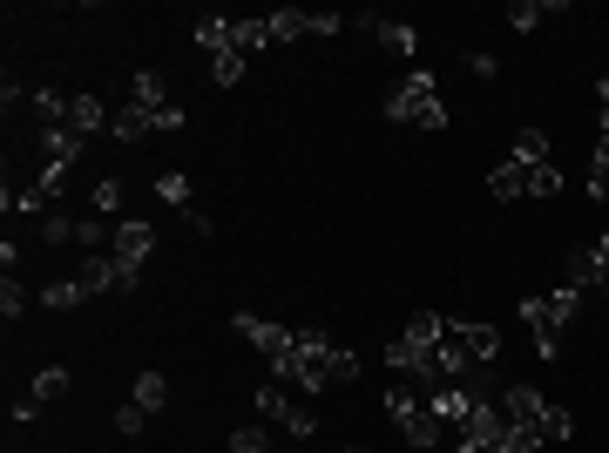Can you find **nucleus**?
Here are the masks:
<instances>
[{"label":"nucleus","instance_id":"9d476101","mask_svg":"<svg viewBox=\"0 0 609 453\" xmlns=\"http://www.w3.org/2000/svg\"><path fill=\"white\" fill-rule=\"evenodd\" d=\"M230 332H237V338H251L257 352H265V358H272V366H278V358L292 352V338H298V332H285V325H272V318H257V312H237V318H230Z\"/></svg>","mask_w":609,"mask_h":453},{"label":"nucleus","instance_id":"7ed1b4c3","mask_svg":"<svg viewBox=\"0 0 609 453\" xmlns=\"http://www.w3.org/2000/svg\"><path fill=\"white\" fill-rule=\"evenodd\" d=\"M441 332H448V318H441V312H413V318H406V332L386 345L393 373H406L420 393H441V386H454V380H448V366H441Z\"/></svg>","mask_w":609,"mask_h":453},{"label":"nucleus","instance_id":"aec40b11","mask_svg":"<svg viewBox=\"0 0 609 453\" xmlns=\"http://www.w3.org/2000/svg\"><path fill=\"white\" fill-rule=\"evenodd\" d=\"M589 197L609 204V116H602V142H596V163H589Z\"/></svg>","mask_w":609,"mask_h":453},{"label":"nucleus","instance_id":"b1692460","mask_svg":"<svg viewBox=\"0 0 609 453\" xmlns=\"http://www.w3.org/2000/svg\"><path fill=\"white\" fill-rule=\"evenodd\" d=\"M230 453H272L265 426H237V433H230Z\"/></svg>","mask_w":609,"mask_h":453},{"label":"nucleus","instance_id":"c85d7f7f","mask_svg":"<svg viewBox=\"0 0 609 453\" xmlns=\"http://www.w3.org/2000/svg\"><path fill=\"white\" fill-rule=\"evenodd\" d=\"M596 102H602V116H609V75H596Z\"/></svg>","mask_w":609,"mask_h":453},{"label":"nucleus","instance_id":"dca6fc26","mask_svg":"<svg viewBox=\"0 0 609 453\" xmlns=\"http://www.w3.org/2000/svg\"><path fill=\"white\" fill-rule=\"evenodd\" d=\"M265 35H272V48H278V41H305V35H312V14L278 8V14H265Z\"/></svg>","mask_w":609,"mask_h":453},{"label":"nucleus","instance_id":"5701e85b","mask_svg":"<svg viewBox=\"0 0 609 453\" xmlns=\"http://www.w3.org/2000/svg\"><path fill=\"white\" fill-rule=\"evenodd\" d=\"M68 393V366H41L35 373V400H61Z\"/></svg>","mask_w":609,"mask_h":453},{"label":"nucleus","instance_id":"6e6552de","mask_svg":"<svg viewBox=\"0 0 609 453\" xmlns=\"http://www.w3.org/2000/svg\"><path fill=\"white\" fill-rule=\"evenodd\" d=\"M149 250H156V230H149V224H122V230H116V250H109V257H116V292H136Z\"/></svg>","mask_w":609,"mask_h":453},{"label":"nucleus","instance_id":"a878e982","mask_svg":"<svg viewBox=\"0 0 609 453\" xmlns=\"http://www.w3.org/2000/svg\"><path fill=\"white\" fill-rule=\"evenodd\" d=\"M0 312H8V318H21V312H28V292H21L14 278H8V285H0Z\"/></svg>","mask_w":609,"mask_h":453},{"label":"nucleus","instance_id":"1a4fd4ad","mask_svg":"<svg viewBox=\"0 0 609 453\" xmlns=\"http://www.w3.org/2000/svg\"><path fill=\"white\" fill-rule=\"evenodd\" d=\"M129 102H136L156 129H184V102H169V96H163V81H156L149 68H143V75H129Z\"/></svg>","mask_w":609,"mask_h":453},{"label":"nucleus","instance_id":"4be33fe9","mask_svg":"<svg viewBox=\"0 0 609 453\" xmlns=\"http://www.w3.org/2000/svg\"><path fill=\"white\" fill-rule=\"evenodd\" d=\"M89 292H81V278H55L48 292H41V305H55V312H68V305H81Z\"/></svg>","mask_w":609,"mask_h":453},{"label":"nucleus","instance_id":"20e7f679","mask_svg":"<svg viewBox=\"0 0 609 453\" xmlns=\"http://www.w3.org/2000/svg\"><path fill=\"white\" fill-rule=\"evenodd\" d=\"M501 413H508V426H514V453H536V446H556V440L576 433V420H569L556 400H542L536 386H508V393H501Z\"/></svg>","mask_w":609,"mask_h":453},{"label":"nucleus","instance_id":"f8f14e48","mask_svg":"<svg viewBox=\"0 0 609 453\" xmlns=\"http://www.w3.org/2000/svg\"><path fill=\"white\" fill-rule=\"evenodd\" d=\"M230 41H237V21H224V14H204V21H197V48H204L210 61H217V55H237ZM237 61H244V55H237Z\"/></svg>","mask_w":609,"mask_h":453},{"label":"nucleus","instance_id":"cd10ccee","mask_svg":"<svg viewBox=\"0 0 609 453\" xmlns=\"http://www.w3.org/2000/svg\"><path fill=\"white\" fill-rule=\"evenodd\" d=\"M143 426H149V413H143V406H122V413H116V433H122V440H129V433H143Z\"/></svg>","mask_w":609,"mask_h":453},{"label":"nucleus","instance_id":"6ab92c4d","mask_svg":"<svg viewBox=\"0 0 609 453\" xmlns=\"http://www.w3.org/2000/svg\"><path fill=\"white\" fill-rule=\"evenodd\" d=\"M68 102H75V96H55V88H41V96H28V109H35L48 129H68Z\"/></svg>","mask_w":609,"mask_h":453},{"label":"nucleus","instance_id":"393cba45","mask_svg":"<svg viewBox=\"0 0 609 453\" xmlns=\"http://www.w3.org/2000/svg\"><path fill=\"white\" fill-rule=\"evenodd\" d=\"M122 210V184H96V217H116Z\"/></svg>","mask_w":609,"mask_h":453},{"label":"nucleus","instance_id":"412c9836","mask_svg":"<svg viewBox=\"0 0 609 453\" xmlns=\"http://www.w3.org/2000/svg\"><path fill=\"white\" fill-rule=\"evenodd\" d=\"M156 197H163L169 210H190V176H177V169H169V176H156Z\"/></svg>","mask_w":609,"mask_h":453},{"label":"nucleus","instance_id":"2eb2a0df","mask_svg":"<svg viewBox=\"0 0 609 453\" xmlns=\"http://www.w3.org/2000/svg\"><path fill=\"white\" fill-rule=\"evenodd\" d=\"M75 278H81V292H116V257H102V250H89V257H81V270H75Z\"/></svg>","mask_w":609,"mask_h":453},{"label":"nucleus","instance_id":"ddd939ff","mask_svg":"<svg viewBox=\"0 0 609 453\" xmlns=\"http://www.w3.org/2000/svg\"><path fill=\"white\" fill-rule=\"evenodd\" d=\"M360 28H366L380 48H393V55H413V48H420V35H413L406 21H380V14H360Z\"/></svg>","mask_w":609,"mask_h":453},{"label":"nucleus","instance_id":"f3484780","mask_svg":"<svg viewBox=\"0 0 609 453\" xmlns=\"http://www.w3.org/2000/svg\"><path fill=\"white\" fill-rule=\"evenodd\" d=\"M549 14H562V8H549V0H514V8H508V28H514V35H536Z\"/></svg>","mask_w":609,"mask_h":453},{"label":"nucleus","instance_id":"a211bd4d","mask_svg":"<svg viewBox=\"0 0 609 453\" xmlns=\"http://www.w3.org/2000/svg\"><path fill=\"white\" fill-rule=\"evenodd\" d=\"M129 406L163 413V406H169V380H163V373H143V380H136V393H129Z\"/></svg>","mask_w":609,"mask_h":453},{"label":"nucleus","instance_id":"9b49d317","mask_svg":"<svg viewBox=\"0 0 609 453\" xmlns=\"http://www.w3.org/2000/svg\"><path fill=\"white\" fill-rule=\"evenodd\" d=\"M257 413L278 420V426H285V433H298V440H305V433H318V420H312L298 400H285V386H278V380H272V386H257Z\"/></svg>","mask_w":609,"mask_h":453},{"label":"nucleus","instance_id":"f257e3e1","mask_svg":"<svg viewBox=\"0 0 609 453\" xmlns=\"http://www.w3.org/2000/svg\"><path fill=\"white\" fill-rule=\"evenodd\" d=\"M278 386H292V393H325V386H345V380H360V358L345 352V345H332L325 332H298L292 338V352L278 358Z\"/></svg>","mask_w":609,"mask_h":453},{"label":"nucleus","instance_id":"f03ea898","mask_svg":"<svg viewBox=\"0 0 609 453\" xmlns=\"http://www.w3.org/2000/svg\"><path fill=\"white\" fill-rule=\"evenodd\" d=\"M488 184H494L501 204H514V197H556V190H562V169H556V156H549V136H542V129H521V136H514V156L488 176Z\"/></svg>","mask_w":609,"mask_h":453},{"label":"nucleus","instance_id":"bb28decb","mask_svg":"<svg viewBox=\"0 0 609 453\" xmlns=\"http://www.w3.org/2000/svg\"><path fill=\"white\" fill-rule=\"evenodd\" d=\"M210 75L230 88V81H244V61H237V55H217V61H210Z\"/></svg>","mask_w":609,"mask_h":453},{"label":"nucleus","instance_id":"4468645a","mask_svg":"<svg viewBox=\"0 0 609 453\" xmlns=\"http://www.w3.org/2000/svg\"><path fill=\"white\" fill-rule=\"evenodd\" d=\"M96 129H109L102 96H75V102H68V136H96Z\"/></svg>","mask_w":609,"mask_h":453},{"label":"nucleus","instance_id":"0eeeda50","mask_svg":"<svg viewBox=\"0 0 609 453\" xmlns=\"http://www.w3.org/2000/svg\"><path fill=\"white\" fill-rule=\"evenodd\" d=\"M386 420H393L413 446H441V440H448L441 413L426 406V393H420V386H393V393H386Z\"/></svg>","mask_w":609,"mask_h":453},{"label":"nucleus","instance_id":"2f4dec72","mask_svg":"<svg viewBox=\"0 0 609 453\" xmlns=\"http://www.w3.org/2000/svg\"><path fill=\"white\" fill-rule=\"evenodd\" d=\"M353 453H366V446H353Z\"/></svg>","mask_w":609,"mask_h":453},{"label":"nucleus","instance_id":"c756f323","mask_svg":"<svg viewBox=\"0 0 609 453\" xmlns=\"http://www.w3.org/2000/svg\"><path fill=\"white\" fill-rule=\"evenodd\" d=\"M454 453H508V446H474V440H461Z\"/></svg>","mask_w":609,"mask_h":453},{"label":"nucleus","instance_id":"39448f33","mask_svg":"<svg viewBox=\"0 0 609 453\" xmlns=\"http://www.w3.org/2000/svg\"><path fill=\"white\" fill-rule=\"evenodd\" d=\"M386 122H400V129H448V102H441V88H433L426 68H406V81L386 96Z\"/></svg>","mask_w":609,"mask_h":453},{"label":"nucleus","instance_id":"7c9ffc66","mask_svg":"<svg viewBox=\"0 0 609 453\" xmlns=\"http://www.w3.org/2000/svg\"><path fill=\"white\" fill-rule=\"evenodd\" d=\"M602 292H609V278H602Z\"/></svg>","mask_w":609,"mask_h":453},{"label":"nucleus","instance_id":"423d86ee","mask_svg":"<svg viewBox=\"0 0 609 453\" xmlns=\"http://www.w3.org/2000/svg\"><path fill=\"white\" fill-rule=\"evenodd\" d=\"M582 312V292L569 285V292H556V298H521V325H529V338H536V352L542 358H556L562 352V332H569V318Z\"/></svg>","mask_w":609,"mask_h":453}]
</instances>
